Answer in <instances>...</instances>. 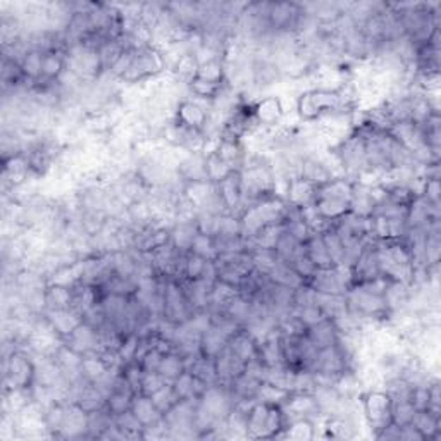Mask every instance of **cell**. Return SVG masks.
Segmentation results:
<instances>
[{
	"label": "cell",
	"mask_w": 441,
	"mask_h": 441,
	"mask_svg": "<svg viewBox=\"0 0 441 441\" xmlns=\"http://www.w3.org/2000/svg\"><path fill=\"white\" fill-rule=\"evenodd\" d=\"M296 114L302 123H314L331 114H348L354 109L345 106L342 95L336 90L308 88L296 97Z\"/></svg>",
	"instance_id": "6da1fadb"
},
{
	"label": "cell",
	"mask_w": 441,
	"mask_h": 441,
	"mask_svg": "<svg viewBox=\"0 0 441 441\" xmlns=\"http://www.w3.org/2000/svg\"><path fill=\"white\" fill-rule=\"evenodd\" d=\"M286 428L281 405L254 402L247 414V436L250 440H278Z\"/></svg>",
	"instance_id": "7a4b0ae2"
},
{
	"label": "cell",
	"mask_w": 441,
	"mask_h": 441,
	"mask_svg": "<svg viewBox=\"0 0 441 441\" xmlns=\"http://www.w3.org/2000/svg\"><path fill=\"white\" fill-rule=\"evenodd\" d=\"M167 71V61L164 52L155 45H145L136 49L130 69L123 76L121 82L126 85H138L147 79H157Z\"/></svg>",
	"instance_id": "3957f363"
},
{
	"label": "cell",
	"mask_w": 441,
	"mask_h": 441,
	"mask_svg": "<svg viewBox=\"0 0 441 441\" xmlns=\"http://www.w3.org/2000/svg\"><path fill=\"white\" fill-rule=\"evenodd\" d=\"M33 355L19 345L13 354L4 355V390H30L35 383Z\"/></svg>",
	"instance_id": "277c9868"
},
{
	"label": "cell",
	"mask_w": 441,
	"mask_h": 441,
	"mask_svg": "<svg viewBox=\"0 0 441 441\" xmlns=\"http://www.w3.org/2000/svg\"><path fill=\"white\" fill-rule=\"evenodd\" d=\"M391 407L393 400L383 388H371L360 395V414H362L364 424L371 429L372 438L376 432L391 424Z\"/></svg>",
	"instance_id": "5b68a950"
},
{
	"label": "cell",
	"mask_w": 441,
	"mask_h": 441,
	"mask_svg": "<svg viewBox=\"0 0 441 441\" xmlns=\"http://www.w3.org/2000/svg\"><path fill=\"white\" fill-rule=\"evenodd\" d=\"M286 424L295 419H312L318 420L323 417L319 411L318 400L312 391H291L290 396L281 405Z\"/></svg>",
	"instance_id": "8992f818"
},
{
	"label": "cell",
	"mask_w": 441,
	"mask_h": 441,
	"mask_svg": "<svg viewBox=\"0 0 441 441\" xmlns=\"http://www.w3.org/2000/svg\"><path fill=\"white\" fill-rule=\"evenodd\" d=\"M254 118L259 123V126L267 128V130H276L284 123L286 118V109H284L283 100L278 95H264L254 100Z\"/></svg>",
	"instance_id": "52a82bcc"
},
{
	"label": "cell",
	"mask_w": 441,
	"mask_h": 441,
	"mask_svg": "<svg viewBox=\"0 0 441 441\" xmlns=\"http://www.w3.org/2000/svg\"><path fill=\"white\" fill-rule=\"evenodd\" d=\"M62 343L66 345V347H69L71 350L78 352L79 355L99 354V352L102 350V343H100L97 328L85 323V320H83L69 336H66V338L62 340Z\"/></svg>",
	"instance_id": "ba28073f"
},
{
	"label": "cell",
	"mask_w": 441,
	"mask_h": 441,
	"mask_svg": "<svg viewBox=\"0 0 441 441\" xmlns=\"http://www.w3.org/2000/svg\"><path fill=\"white\" fill-rule=\"evenodd\" d=\"M208 106H211V104H203V102H200V100H195L190 97L176 106L174 119L179 124H183V126L191 128V130L202 131L207 123Z\"/></svg>",
	"instance_id": "9c48e42d"
},
{
	"label": "cell",
	"mask_w": 441,
	"mask_h": 441,
	"mask_svg": "<svg viewBox=\"0 0 441 441\" xmlns=\"http://www.w3.org/2000/svg\"><path fill=\"white\" fill-rule=\"evenodd\" d=\"M57 438H88V412L83 411L76 402H66V417Z\"/></svg>",
	"instance_id": "30bf717a"
},
{
	"label": "cell",
	"mask_w": 441,
	"mask_h": 441,
	"mask_svg": "<svg viewBox=\"0 0 441 441\" xmlns=\"http://www.w3.org/2000/svg\"><path fill=\"white\" fill-rule=\"evenodd\" d=\"M43 318L49 320L52 330L61 336V340L69 336L79 324L83 323V316L74 308H59V311H45Z\"/></svg>",
	"instance_id": "8fae6325"
},
{
	"label": "cell",
	"mask_w": 441,
	"mask_h": 441,
	"mask_svg": "<svg viewBox=\"0 0 441 441\" xmlns=\"http://www.w3.org/2000/svg\"><path fill=\"white\" fill-rule=\"evenodd\" d=\"M376 200L374 191H372V184L354 182L352 186V199H350V212L360 216V218H371L374 214Z\"/></svg>",
	"instance_id": "7c38bea8"
},
{
	"label": "cell",
	"mask_w": 441,
	"mask_h": 441,
	"mask_svg": "<svg viewBox=\"0 0 441 441\" xmlns=\"http://www.w3.org/2000/svg\"><path fill=\"white\" fill-rule=\"evenodd\" d=\"M316 188H318V184L307 182V179L300 178V176L298 178H291L288 182L284 200L298 208L312 206L316 200Z\"/></svg>",
	"instance_id": "4fadbf2b"
},
{
	"label": "cell",
	"mask_w": 441,
	"mask_h": 441,
	"mask_svg": "<svg viewBox=\"0 0 441 441\" xmlns=\"http://www.w3.org/2000/svg\"><path fill=\"white\" fill-rule=\"evenodd\" d=\"M199 233V226L194 219H176L169 228V242L171 245L179 252H190L191 243Z\"/></svg>",
	"instance_id": "5bb4252c"
},
{
	"label": "cell",
	"mask_w": 441,
	"mask_h": 441,
	"mask_svg": "<svg viewBox=\"0 0 441 441\" xmlns=\"http://www.w3.org/2000/svg\"><path fill=\"white\" fill-rule=\"evenodd\" d=\"M307 283L311 284L318 294L324 295L345 296L348 291V286H345V284L338 279V276H336L335 267H330V269H318L316 274L312 276Z\"/></svg>",
	"instance_id": "9a60e30c"
},
{
	"label": "cell",
	"mask_w": 441,
	"mask_h": 441,
	"mask_svg": "<svg viewBox=\"0 0 441 441\" xmlns=\"http://www.w3.org/2000/svg\"><path fill=\"white\" fill-rule=\"evenodd\" d=\"M306 335L307 338L314 343V347L318 348V350H323V348L336 345V342H338L340 330L338 326H336L335 320L331 318H326L320 320V323L314 324V326L307 328Z\"/></svg>",
	"instance_id": "2e32d148"
},
{
	"label": "cell",
	"mask_w": 441,
	"mask_h": 441,
	"mask_svg": "<svg viewBox=\"0 0 441 441\" xmlns=\"http://www.w3.org/2000/svg\"><path fill=\"white\" fill-rule=\"evenodd\" d=\"M131 412H133L136 419L143 424V428L155 426V424L162 423L164 415L160 414L159 408L152 402L150 396L143 395V393H136L133 396V403H131Z\"/></svg>",
	"instance_id": "e0dca14e"
},
{
	"label": "cell",
	"mask_w": 441,
	"mask_h": 441,
	"mask_svg": "<svg viewBox=\"0 0 441 441\" xmlns=\"http://www.w3.org/2000/svg\"><path fill=\"white\" fill-rule=\"evenodd\" d=\"M228 348H230L235 355H238L243 362L259 359L257 342H255L254 336L243 330V328H240V330L228 340Z\"/></svg>",
	"instance_id": "ac0fdd59"
},
{
	"label": "cell",
	"mask_w": 441,
	"mask_h": 441,
	"mask_svg": "<svg viewBox=\"0 0 441 441\" xmlns=\"http://www.w3.org/2000/svg\"><path fill=\"white\" fill-rule=\"evenodd\" d=\"M64 71H66V50H50L43 54L42 79L40 82H59Z\"/></svg>",
	"instance_id": "d6986e66"
},
{
	"label": "cell",
	"mask_w": 441,
	"mask_h": 441,
	"mask_svg": "<svg viewBox=\"0 0 441 441\" xmlns=\"http://www.w3.org/2000/svg\"><path fill=\"white\" fill-rule=\"evenodd\" d=\"M279 438L291 441H311L318 438V424H316V420L312 419L290 420V423L286 424V428L283 429Z\"/></svg>",
	"instance_id": "ffe728a7"
},
{
	"label": "cell",
	"mask_w": 441,
	"mask_h": 441,
	"mask_svg": "<svg viewBox=\"0 0 441 441\" xmlns=\"http://www.w3.org/2000/svg\"><path fill=\"white\" fill-rule=\"evenodd\" d=\"M306 254L308 255V259L316 264L318 269H330L333 267L331 257L328 254L326 243H324L323 233H312L311 238L307 240L306 243Z\"/></svg>",
	"instance_id": "44dd1931"
},
{
	"label": "cell",
	"mask_w": 441,
	"mask_h": 441,
	"mask_svg": "<svg viewBox=\"0 0 441 441\" xmlns=\"http://www.w3.org/2000/svg\"><path fill=\"white\" fill-rule=\"evenodd\" d=\"M59 308H73V290L57 284H47L45 311H59Z\"/></svg>",
	"instance_id": "7402d4cb"
},
{
	"label": "cell",
	"mask_w": 441,
	"mask_h": 441,
	"mask_svg": "<svg viewBox=\"0 0 441 441\" xmlns=\"http://www.w3.org/2000/svg\"><path fill=\"white\" fill-rule=\"evenodd\" d=\"M412 424L419 429L426 440H438L441 436V417L429 411H417Z\"/></svg>",
	"instance_id": "603a6c76"
},
{
	"label": "cell",
	"mask_w": 441,
	"mask_h": 441,
	"mask_svg": "<svg viewBox=\"0 0 441 441\" xmlns=\"http://www.w3.org/2000/svg\"><path fill=\"white\" fill-rule=\"evenodd\" d=\"M314 206L318 208L319 216L331 220V223H335V220H338L350 212V202L340 199H316Z\"/></svg>",
	"instance_id": "cb8c5ba5"
},
{
	"label": "cell",
	"mask_w": 441,
	"mask_h": 441,
	"mask_svg": "<svg viewBox=\"0 0 441 441\" xmlns=\"http://www.w3.org/2000/svg\"><path fill=\"white\" fill-rule=\"evenodd\" d=\"M226 345L228 338L216 326H212L211 330L203 333L202 338H200V350H202V355L212 357V359H216V357L226 348Z\"/></svg>",
	"instance_id": "d4e9b609"
},
{
	"label": "cell",
	"mask_w": 441,
	"mask_h": 441,
	"mask_svg": "<svg viewBox=\"0 0 441 441\" xmlns=\"http://www.w3.org/2000/svg\"><path fill=\"white\" fill-rule=\"evenodd\" d=\"M43 54L45 52L38 50V49H30L26 52V55L23 57V61L19 62L21 66L23 76L28 82L37 83L42 79V66H43Z\"/></svg>",
	"instance_id": "484cf974"
},
{
	"label": "cell",
	"mask_w": 441,
	"mask_h": 441,
	"mask_svg": "<svg viewBox=\"0 0 441 441\" xmlns=\"http://www.w3.org/2000/svg\"><path fill=\"white\" fill-rule=\"evenodd\" d=\"M186 371H190L195 378L206 381L207 384L218 383V374H216V359L206 355H199L195 360H191Z\"/></svg>",
	"instance_id": "4316f807"
},
{
	"label": "cell",
	"mask_w": 441,
	"mask_h": 441,
	"mask_svg": "<svg viewBox=\"0 0 441 441\" xmlns=\"http://www.w3.org/2000/svg\"><path fill=\"white\" fill-rule=\"evenodd\" d=\"M107 372H109V367L106 366V362H104L102 357H100L99 354L83 355V362H82L83 378L90 381V383H97V381L106 378Z\"/></svg>",
	"instance_id": "83f0119b"
},
{
	"label": "cell",
	"mask_w": 441,
	"mask_h": 441,
	"mask_svg": "<svg viewBox=\"0 0 441 441\" xmlns=\"http://www.w3.org/2000/svg\"><path fill=\"white\" fill-rule=\"evenodd\" d=\"M184 371H186V362H184L183 357L176 354V352H169V354L162 357V362H160L157 372L167 383H172Z\"/></svg>",
	"instance_id": "f1b7e54d"
},
{
	"label": "cell",
	"mask_w": 441,
	"mask_h": 441,
	"mask_svg": "<svg viewBox=\"0 0 441 441\" xmlns=\"http://www.w3.org/2000/svg\"><path fill=\"white\" fill-rule=\"evenodd\" d=\"M206 164H207L208 182L214 184L220 183L224 178H228L231 172H235L226 160H223L219 157V154L216 150L211 152V154H206Z\"/></svg>",
	"instance_id": "f546056e"
},
{
	"label": "cell",
	"mask_w": 441,
	"mask_h": 441,
	"mask_svg": "<svg viewBox=\"0 0 441 441\" xmlns=\"http://www.w3.org/2000/svg\"><path fill=\"white\" fill-rule=\"evenodd\" d=\"M116 426L121 429L126 440H143V424L136 419L131 411L114 415Z\"/></svg>",
	"instance_id": "4dcf8cb0"
},
{
	"label": "cell",
	"mask_w": 441,
	"mask_h": 441,
	"mask_svg": "<svg viewBox=\"0 0 441 441\" xmlns=\"http://www.w3.org/2000/svg\"><path fill=\"white\" fill-rule=\"evenodd\" d=\"M196 76L206 79V82L223 85V83L226 82V64H224L223 59H216V61L200 64L199 71H196Z\"/></svg>",
	"instance_id": "1f68e13d"
},
{
	"label": "cell",
	"mask_w": 441,
	"mask_h": 441,
	"mask_svg": "<svg viewBox=\"0 0 441 441\" xmlns=\"http://www.w3.org/2000/svg\"><path fill=\"white\" fill-rule=\"evenodd\" d=\"M323 238H324V243H326L328 254H330V257H331L333 267L345 264V247H343L342 240H340L338 233L335 231V228H333V224L328 228L326 231H323Z\"/></svg>",
	"instance_id": "d6a6232c"
},
{
	"label": "cell",
	"mask_w": 441,
	"mask_h": 441,
	"mask_svg": "<svg viewBox=\"0 0 441 441\" xmlns=\"http://www.w3.org/2000/svg\"><path fill=\"white\" fill-rule=\"evenodd\" d=\"M290 396V391L283 390V388L276 386V384L267 383V381H262L259 386L257 391V402H264L269 405H283L284 400Z\"/></svg>",
	"instance_id": "836d02e7"
},
{
	"label": "cell",
	"mask_w": 441,
	"mask_h": 441,
	"mask_svg": "<svg viewBox=\"0 0 441 441\" xmlns=\"http://www.w3.org/2000/svg\"><path fill=\"white\" fill-rule=\"evenodd\" d=\"M190 252L206 260H216L218 259V250H216V245H214V236L200 233L199 231L195 236L194 243H191Z\"/></svg>",
	"instance_id": "e575fe53"
},
{
	"label": "cell",
	"mask_w": 441,
	"mask_h": 441,
	"mask_svg": "<svg viewBox=\"0 0 441 441\" xmlns=\"http://www.w3.org/2000/svg\"><path fill=\"white\" fill-rule=\"evenodd\" d=\"M150 398L162 415L166 414L167 411H171V408L179 402V396L176 395L174 388H172L171 383L164 384L162 388H159L154 395H150Z\"/></svg>",
	"instance_id": "d590c367"
},
{
	"label": "cell",
	"mask_w": 441,
	"mask_h": 441,
	"mask_svg": "<svg viewBox=\"0 0 441 441\" xmlns=\"http://www.w3.org/2000/svg\"><path fill=\"white\" fill-rule=\"evenodd\" d=\"M415 408L412 405L411 400H395L391 407V420L396 426H405V424H411L412 419L415 415Z\"/></svg>",
	"instance_id": "8d00e7d4"
},
{
	"label": "cell",
	"mask_w": 441,
	"mask_h": 441,
	"mask_svg": "<svg viewBox=\"0 0 441 441\" xmlns=\"http://www.w3.org/2000/svg\"><path fill=\"white\" fill-rule=\"evenodd\" d=\"M135 395H128V393L112 391L106 398V408L112 415L124 414V412L131 411V403H133Z\"/></svg>",
	"instance_id": "74e56055"
},
{
	"label": "cell",
	"mask_w": 441,
	"mask_h": 441,
	"mask_svg": "<svg viewBox=\"0 0 441 441\" xmlns=\"http://www.w3.org/2000/svg\"><path fill=\"white\" fill-rule=\"evenodd\" d=\"M172 388H174L176 395L179 396V400H191L195 398V376L190 371H184L183 374H179L178 378L172 381ZM196 400V398H195Z\"/></svg>",
	"instance_id": "f35d334b"
},
{
	"label": "cell",
	"mask_w": 441,
	"mask_h": 441,
	"mask_svg": "<svg viewBox=\"0 0 441 441\" xmlns=\"http://www.w3.org/2000/svg\"><path fill=\"white\" fill-rule=\"evenodd\" d=\"M294 314H295V318L302 323V326L306 328V330L328 318L319 306H307V307L294 308Z\"/></svg>",
	"instance_id": "ab89813d"
},
{
	"label": "cell",
	"mask_w": 441,
	"mask_h": 441,
	"mask_svg": "<svg viewBox=\"0 0 441 441\" xmlns=\"http://www.w3.org/2000/svg\"><path fill=\"white\" fill-rule=\"evenodd\" d=\"M206 259L188 252L186 260H184V279H196L202 276L203 267H206Z\"/></svg>",
	"instance_id": "60d3db41"
},
{
	"label": "cell",
	"mask_w": 441,
	"mask_h": 441,
	"mask_svg": "<svg viewBox=\"0 0 441 441\" xmlns=\"http://www.w3.org/2000/svg\"><path fill=\"white\" fill-rule=\"evenodd\" d=\"M164 384H167V381L159 374V372H143L142 384H140V393L150 396L154 395L159 388H162Z\"/></svg>",
	"instance_id": "b9f144b4"
},
{
	"label": "cell",
	"mask_w": 441,
	"mask_h": 441,
	"mask_svg": "<svg viewBox=\"0 0 441 441\" xmlns=\"http://www.w3.org/2000/svg\"><path fill=\"white\" fill-rule=\"evenodd\" d=\"M290 266L294 267V271L300 276V278L306 279V283L312 278V276L316 274V271H318L316 264L312 262L311 259H308V255L306 254V252H303L302 255H298V257H296L294 262L290 264Z\"/></svg>",
	"instance_id": "7bdbcfd3"
},
{
	"label": "cell",
	"mask_w": 441,
	"mask_h": 441,
	"mask_svg": "<svg viewBox=\"0 0 441 441\" xmlns=\"http://www.w3.org/2000/svg\"><path fill=\"white\" fill-rule=\"evenodd\" d=\"M432 378H435V376H432ZM428 386H429V383L415 384V386H412L411 402H412V405H414L415 411H428L429 408V390H428Z\"/></svg>",
	"instance_id": "ee69618b"
},
{
	"label": "cell",
	"mask_w": 441,
	"mask_h": 441,
	"mask_svg": "<svg viewBox=\"0 0 441 441\" xmlns=\"http://www.w3.org/2000/svg\"><path fill=\"white\" fill-rule=\"evenodd\" d=\"M162 352H159L157 348H150L145 354L142 355V359L138 360V366L142 367L143 372H157L160 362H162Z\"/></svg>",
	"instance_id": "f6af8a7d"
},
{
	"label": "cell",
	"mask_w": 441,
	"mask_h": 441,
	"mask_svg": "<svg viewBox=\"0 0 441 441\" xmlns=\"http://www.w3.org/2000/svg\"><path fill=\"white\" fill-rule=\"evenodd\" d=\"M424 199L428 200L431 206L440 207V200H441V184L440 178H426V183H424V190L423 195Z\"/></svg>",
	"instance_id": "bcb514c9"
},
{
	"label": "cell",
	"mask_w": 441,
	"mask_h": 441,
	"mask_svg": "<svg viewBox=\"0 0 441 441\" xmlns=\"http://www.w3.org/2000/svg\"><path fill=\"white\" fill-rule=\"evenodd\" d=\"M400 440L402 441H424L423 432L417 429L414 424H405V426L400 428Z\"/></svg>",
	"instance_id": "7dc6e473"
}]
</instances>
